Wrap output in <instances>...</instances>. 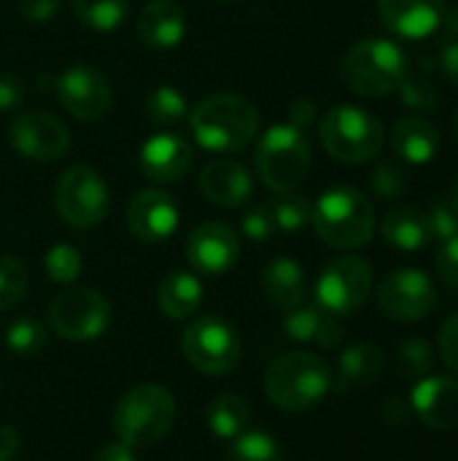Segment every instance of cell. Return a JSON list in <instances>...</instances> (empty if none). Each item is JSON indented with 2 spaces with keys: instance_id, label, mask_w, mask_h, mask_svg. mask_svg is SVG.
Returning a JSON list of instances; mask_svg holds the SVG:
<instances>
[{
  "instance_id": "obj_1",
  "label": "cell",
  "mask_w": 458,
  "mask_h": 461,
  "mask_svg": "<svg viewBox=\"0 0 458 461\" xmlns=\"http://www.w3.org/2000/svg\"><path fill=\"white\" fill-rule=\"evenodd\" d=\"M186 122L200 149L211 154H232L256 138L259 111L240 95L219 92L192 105Z\"/></svg>"
},
{
  "instance_id": "obj_2",
  "label": "cell",
  "mask_w": 458,
  "mask_h": 461,
  "mask_svg": "<svg viewBox=\"0 0 458 461\" xmlns=\"http://www.w3.org/2000/svg\"><path fill=\"white\" fill-rule=\"evenodd\" d=\"M335 386L329 365L308 351H292L278 357L265 378V392L270 402L289 413H302L316 408Z\"/></svg>"
},
{
  "instance_id": "obj_3",
  "label": "cell",
  "mask_w": 458,
  "mask_h": 461,
  "mask_svg": "<svg viewBox=\"0 0 458 461\" xmlns=\"http://www.w3.org/2000/svg\"><path fill=\"white\" fill-rule=\"evenodd\" d=\"M316 235L332 249H362L375 235V208L354 186L327 189L310 213Z\"/></svg>"
},
{
  "instance_id": "obj_4",
  "label": "cell",
  "mask_w": 458,
  "mask_h": 461,
  "mask_svg": "<svg viewBox=\"0 0 458 461\" xmlns=\"http://www.w3.org/2000/svg\"><path fill=\"white\" fill-rule=\"evenodd\" d=\"M410 73L408 54L386 38H364L348 49L340 65L346 86L362 97L394 95Z\"/></svg>"
},
{
  "instance_id": "obj_5",
  "label": "cell",
  "mask_w": 458,
  "mask_h": 461,
  "mask_svg": "<svg viewBox=\"0 0 458 461\" xmlns=\"http://www.w3.org/2000/svg\"><path fill=\"white\" fill-rule=\"evenodd\" d=\"M175 421V400L165 386L140 384L113 408V432L130 448L162 440Z\"/></svg>"
},
{
  "instance_id": "obj_6",
  "label": "cell",
  "mask_w": 458,
  "mask_h": 461,
  "mask_svg": "<svg viewBox=\"0 0 458 461\" xmlns=\"http://www.w3.org/2000/svg\"><path fill=\"white\" fill-rule=\"evenodd\" d=\"M310 143L308 135L294 124H273L256 143L254 165L259 178L273 192L297 189L310 173Z\"/></svg>"
},
{
  "instance_id": "obj_7",
  "label": "cell",
  "mask_w": 458,
  "mask_h": 461,
  "mask_svg": "<svg viewBox=\"0 0 458 461\" xmlns=\"http://www.w3.org/2000/svg\"><path fill=\"white\" fill-rule=\"evenodd\" d=\"M319 135L329 157L346 165H364L383 149V124L359 105H335L319 122Z\"/></svg>"
},
{
  "instance_id": "obj_8",
  "label": "cell",
  "mask_w": 458,
  "mask_h": 461,
  "mask_svg": "<svg viewBox=\"0 0 458 461\" xmlns=\"http://www.w3.org/2000/svg\"><path fill=\"white\" fill-rule=\"evenodd\" d=\"M184 357L202 375H227L240 365L243 343L235 327L219 316H200L184 332Z\"/></svg>"
},
{
  "instance_id": "obj_9",
  "label": "cell",
  "mask_w": 458,
  "mask_h": 461,
  "mask_svg": "<svg viewBox=\"0 0 458 461\" xmlns=\"http://www.w3.org/2000/svg\"><path fill=\"white\" fill-rule=\"evenodd\" d=\"M54 205L62 221H67L76 230H89L105 219L111 194L97 170L73 165L59 176L54 186Z\"/></svg>"
},
{
  "instance_id": "obj_10",
  "label": "cell",
  "mask_w": 458,
  "mask_h": 461,
  "mask_svg": "<svg viewBox=\"0 0 458 461\" xmlns=\"http://www.w3.org/2000/svg\"><path fill=\"white\" fill-rule=\"evenodd\" d=\"M373 284H375V273L364 257H354V254L337 257L319 276L316 305H321L332 316H348L370 297Z\"/></svg>"
},
{
  "instance_id": "obj_11",
  "label": "cell",
  "mask_w": 458,
  "mask_h": 461,
  "mask_svg": "<svg viewBox=\"0 0 458 461\" xmlns=\"http://www.w3.org/2000/svg\"><path fill=\"white\" fill-rule=\"evenodd\" d=\"M49 324L65 340H97L111 324V303L97 289H67L51 300Z\"/></svg>"
},
{
  "instance_id": "obj_12",
  "label": "cell",
  "mask_w": 458,
  "mask_h": 461,
  "mask_svg": "<svg viewBox=\"0 0 458 461\" xmlns=\"http://www.w3.org/2000/svg\"><path fill=\"white\" fill-rule=\"evenodd\" d=\"M437 305L435 281L416 267H400L389 273L378 286V308L391 321L413 324L427 319Z\"/></svg>"
},
{
  "instance_id": "obj_13",
  "label": "cell",
  "mask_w": 458,
  "mask_h": 461,
  "mask_svg": "<svg viewBox=\"0 0 458 461\" xmlns=\"http://www.w3.org/2000/svg\"><path fill=\"white\" fill-rule=\"evenodd\" d=\"M8 140L16 154L35 162H54L70 149L67 127L46 111L19 113L8 127Z\"/></svg>"
},
{
  "instance_id": "obj_14",
  "label": "cell",
  "mask_w": 458,
  "mask_h": 461,
  "mask_svg": "<svg viewBox=\"0 0 458 461\" xmlns=\"http://www.w3.org/2000/svg\"><path fill=\"white\" fill-rule=\"evenodd\" d=\"M57 97L59 103L81 122H94L111 111L113 92L108 78L92 65H73L57 76Z\"/></svg>"
},
{
  "instance_id": "obj_15",
  "label": "cell",
  "mask_w": 458,
  "mask_h": 461,
  "mask_svg": "<svg viewBox=\"0 0 458 461\" xmlns=\"http://www.w3.org/2000/svg\"><path fill=\"white\" fill-rule=\"evenodd\" d=\"M240 257V238L221 221H205L192 230L186 240V259L202 276H221L235 267Z\"/></svg>"
},
{
  "instance_id": "obj_16",
  "label": "cell",
  "mask_w": 458,
  "mask_h": 461,
  "mask_svg": "<svg viewBox=\"0 0 458 461\" xmlns=\"http://www.w3.org/2000/svg\"><path fill=\"white\" fill-rule=\"evenodd\" d=\"M127 230L140 243H162L178 230V205L162 189H140L127 203Z\"/></svg>"
},
{
  "instance_id": "obj_17",
  "label": "cell",
  "mask_w": 458,
  "mask_h": 461,
  "mask_svg": "<svg viewBox=\"0 0 458 461\" xmlns=\"http://www.w3.org/2000/svg\"><path fill=\"white\" fill-rule=\"evenodd\" d=\"M192 159H194V151L184 135L157 132L143 143L138 167L154 184H175L189 173Z\"/></svg>"
},
{
  "instance_id": "obj_18",
  "label": "cell",
  "mask_w": 458,
  "mask_h": 461,
  "mask_svg": "<svg viewBox=\"0 0 458 461\" xmlns=\"http://www.w3.org/2000/svg\"><path fill=\"white\" fill-rule=\"evenodd\" d=\"M413 413L437 432L458 429V381L445 375L421 378L410 394Z\"/></svg>"
},
{
  "instance_id": "obj_19",
  "label": "cell",
  "mask_w": 458,
  "mask_h": 461,
  "mask_svg": "<svg viewBox=\"0 0 458 461\" xmlns=\"http://www.w3.org/2000/svg\"><path fill=\"white\" fill-rule=\"evenodd\" d=\"M378 14L394 35L418 41L443 24L445 0H378Z\"/></svg>"
},
{
  "instance_id": "obj_20",
  "label": "cell",
  "mask_w": 458,
  "mask_h": 461,
  "mask_svg": "<svg viewBox=\"0 0 458 461\" xmlns=\"http://www.w3.org/2000/svg\"><path fill=\"white\" fill-rule=\"evenodd\" d=\"M200 192L208 203L219 208H238L254 194L251 173L232 159H216L202 167L200 173Z\"/></svg>"
},
{
  "instance_id": "obj_21",
  "label": "cell",
  "mask_w": 458,
  "mask_h": 461,
  "mask_svg": "<svg viewBox=\"0 0 458 461\" xmlns=\"http://www.w3.org/2000/svg\"><path fill=\"white\" fill-rule=\"evenodd\" d=\"M138 38L148 49H175L186 35V16L175 0H151L135 19Z\"/></svg>"
},
{
  "instance_id": "obj_22",
  "label": "cell",
  "mask_w": 458,
  "mask_h": 461,
  "mask_svg": "<svg viewBox=\"0 0 458 461\" xmlns=\"http://www.w3.org/2000/svg\"><path fill=\"white\" fill-rule=\"evenodd\" d=\"M283 332L297 343H316L321 348H337L343 343V327L337 316L327 313L321 305H300L292 308L283 319Z\"/></svg>"
},
{
  "instance_id": "obj_23",
  "label": "cell",
  "mask_w": 458,
  "mask_h": 461,
  "mask_svg": "<svg viewBox=\"0 0 458 461\" xmlns=\"http://www.w3.org/2000/svg\"><path fill=\"white\" fill-rule=\"evenodd\" d=\"M394 151L410 165H427L440 151V130L424 116H405L391 130Z\"/></svg>"
},
{
  "instance_id": "obj_24",
  "label": "cell",
  "mask_w": 458,
  "mask_h": 461,
  "mask_svg": "<svg viewBox=\"0 0 458 461\" xmlns=\"http://www.w3.org/2000/svg\"><path fill=\"white\" fill-rule=\"evenodd\" d=\"M262 286H265V294L270 297V303L283 311L300 308L308 294L305 270L292 257L273 259L262 273Z\"/></svg>"
},
{
  "instance_id": "obj_25",
  "label": "cell",
  "mask_w": 458,
  "mask_h": 461,
  "mask_svg": "<svg viewBox=\"0 0 458 461\" xmlns=\"http://www.w3.org/2000/svg\"><path fill=\"white\" fill-rule=\"evenodd\" d=\"M383 240L397 249V251H418L424 249L432 235H429V216L427 211L416 205H397L383 216L381 224Z\"/></svg>"
},
{
  "instance_id": "obj_26",
  "label": "cell",
  "mask_w": 458,
  "mask_h": 461,
  "mask_svg": "<svg viewBox=\"0 0 458 461\" xmlns=\"http://www.w3.org/2000/svg\"><path fill=\"white\" fill-rule=\"evenodd\" d=\"M157 303H159L165 316H170V319H189L202 305V284L197 281V276L184 273V270L167 273L159 281Z\"/></svg>"
},
{
  "instance_id": "obj_27",
  "label": "cell",
  "mask_w": 458,
  "mask_h": 461,
  "mask_svg": "<svg viewBox=\"0 0 458 461\" xmlns=\"http://www.w3.org/2000/svg\"><path fill=\"white\" fill-rule=\"evenodd\" d=\"M340 386L337 392H346L351 386H370L375 384L386 370V354L373 343H354L340 354Z\"/></svg>"
},
{
  "instance_id": "obj_28",
  "label": "cell",
  "mask_w": 458,
  "mask_h": 461,
  "mask_svg": "<svg viewBox=\"0 0 458 461\" xmlns=\"http://www.w3.org/2000/svg\"><path fill=\"white\" fill-rule=\"evenodd\" d=\"M251 421V408L246 402V397L240 394H221L208 405V427L213 432V438L232 443L238 435L246 432Z\"/></svg>"
},
{
  "instance_id": "obj_29",
  "label": "cell",
  "mask_w": 458,
  "mask_h": 461,
  "mask_svg": "<svg viewBox=\"0 0 458 461\" xmlns=\"http://www.w3.org/2000/svg\"><path fill=\"white\" fill-rule=\"evenodd\" d=\"M189 103L184 97V92H178L175 86H157L146 95L143 100V111H146V119L162 130H170L175 124H181L186 116H189Z\"/></svg>"
},
{
  "instance_id": "obj_30",
  "label": "cell",
  "mask_w": 458,
  "mask_h": 461,
  "mask_svg": "<svg viewBox=\"0 0 458 461\" xmlns=\"http://www.w3.org/2000/svg\"><path fill=\"white\" fill-rule=\"evenodd\" d=\"M70 3L81 24L97 32L119 30L130 14V0H70Z\"/></svg>"
},
{
  "instance_id": "obj_31",
  "label": "cell",
  "mask_w": 458,
  "mask_h": 461,
  "mask_svg": "<svg viewBox=\"0 0 458 461\" xmlns=\"http://www.w3.org/2000/svg\"><path fill=\"white\" fill-rule=\"evenodd\" d=\"M267 208L273 213L275 230H283V232H300L310 221V213H313V205L297 189L275 192V197L267 203Z\"/></svg>"
},
{
  "instance_id": "obj_32",
  "label": "cell",
  "mask_w": 458,
  "mask_h": 461,
  "mask_svg": "<svg viewBox=\"0 0 458 461\" xmlns=\"http://www.w3.org/2000/svg\"><path fill=\"white\" fill-rule=\"evenodd\" d=\"M227 461H286L283 448L267 432H243L232 440Z\"/></svg>"
},
{
  "instance_id": "obj_33",
  "label": "cell",
  "mask_w": 458,
  "mask_h": 461,
  "mask_svg": "<svg viewBox=\"0 0 458 461\" xmlns=\"http://www.w3.org/2000/svg\"><path fill=\"white\" fill-rule=\"evenodd\" d=\"M5 346L16 357H35L46 346V324L32 316H19L5 330Z\"/></svg>"
},
{
  "instance_id": "obj_34",
  "label": "cell",
  "mask_w": 458,
  "mask_h": 461,
  "mask_svg": "<svg viewBox=\"0 0 458 461\" xmlns=\"http://www.w3.org/2000/svg\"><path fill=\"white\" fill-rule=\"evenodd\" d=\"M432 365H435V351L421 338H410L397 348V370L405 381L418 384L421 378L429 375Z\"/></svg>"
},
{
  "instance_id": "obj_35",
  "label": "cell",
  "mask_w": 458,
  "mask_h": 461,
  "mask_svg": "<svg viewBox=\"0 0 458 461\" xmlns=\"http://www.w3.org/2000/svg\"><path fill=\"white\" fill-rule=\"evenodd\" d=\"M27 294V267L8 254H0V311L16 308Z\"/></svg>"
},
{
  "instance_id": "obj_36",
  "label": "cell",
  "mask_w": 458,
  "mask_h": 461,
  "mask_svg": "<svg viewBox=\"0 0 458 461\" xmlns=\"http://www.w3.org/2000/svg\"><path fill=\"white\" fill-rule=\"evenodd\" d=\"M81 267H84L81 254L67 243L51 246L43 257V270L54 284H73L81 276Z\"/></svg>"
},
{
  "instance_id": "obj_37",
  "label": "cell",
  "mask_w": 458,
  "mask_h": 461,
  "mask_svg": "<svg viewBox=\"0 0 458 461\" xmlns=\"http://www.w3.org/2000/svg\"><path fill=\"white\" fill-rule=\"evenodd\" d=\"M397 92H400L402 103L410 111H416V113H432L437 108V103H440L437 86L429 78H424V76H410L408 73L405 81H402V86Z\"/></svg>"
},
{
  "instance_id": "obj_38",
  "label": "cell",
  "mask_w": 458,
  "mask_h": 461,
  "mask_svg": "<svg viewBox=\"0 0 458 461\" xmlns=\"http://www.w3.org/2000/svg\"><path fill=\"white\" fill-rule=\"evenodd\" d=\"M370 186L381 200H400L408 189V173L397 162H381L370 176Z\"/></svg>"
},
{
  "instance_id": "obj_39",
  "label": "cell",
  "mask_w": 458,
  "mask_h": 461,
  "mask_svg": "<svg viewBox=\"0 0 458 461\" xmlns=\"http://www.w3.org/2000/svg\"><path fill=\"white\" fill-rule=\"evenodd\" d=\"M429 235L432 240H454L458 238V213L448 205V203H437L429 213Z\"/></svg>"
},
{
  "instance_id": "obj_40",
  "label": "cell",
  "mask_w": 458,
  "mask_h": 461,
  "mask_svg": "<svg viewBox=\"0 0 458 461\" xmlns=\"http://www.w3.org/2000/svg\"><path fill=\"white\" fill-rule=\"evenodd\" d=\"M240 227H243L246 238H251V240H256V243L270 240V238H273V232H275V221H273V213H270V208H267V205H256V208H251V211L243 216Z\"/></svg>"
},
{
  "instance_id": "obj_41",
  "label": "cell",
  "mask_w": 458,
  "mask_h": 461,
  "mask_svg": "<svg viewBox=\"0 0 458 461\" xmlns=\"http://www.w3.org/2000/svg\"><path fill=\"white\" fill-rule=\"evenodd\" d=\"M435 267H437L440 281L448 289L458 292V238L440 243V249L435 254Z\"/></svg>"
},
{
  "instance_id": "obj_42",
  "label": "cell",
  "mask_w": 458,
  "mask_h": 461,
  "mask_svg": "<svg viewBox=\"0 0 458 461\" xmlns=\"http://www.w3.org/2000/svg\"><path fill=\"white\" fill-rule=\"evenodd\" d=\"M437 348H440V359L445 362V367L458 375V311L443 321L440 335H437Z\"/></svg>"
},
{
  "instance_id": "obj_43",
  "label": "cell",
  "mask_w": 458,
  "mask_h": 461,
  "mask_svg": "<svg viewBox=\"0 0 458 461\" xmlns=\"http://www.w3.org/2000/svg\"><path fill=\"white\" fill-rule=\"evenodd\" d=\"M381 413H383V419H386L391 427H408V424L413 421V416H416V413H413L410 400H405V397H400V394L386 397V402H383Z\"/></svg>"
},
{
  "instance_id": "obj_44",
  "label": "cell",
  "mask_w": 458,
  "mask_h": 461,
  "mask_svg": "<svg viewBox=\"0 0 458 461\" xmlns=\"http://www.w3.org/2000/svg\"><path fill=\"white\" fill-rule=\"evenodd\" d=\"M19 11L27 22L43 24L51 22L59 11V0H19Z\"/></svg>"
},
{
  "instance_id": "obj_45",
  "label": "cell",
  "mask_w": 458,
  "mask_h": 461,
  "mask_svg": "<svg viewBox=\"0 0 458 461\" xmlns=\"http://www.w3.org/2000/svg\"><path fill=\"white\" fill-rule=\"evenodd\" d=\"M24 103V84L13 73H0V111H13Z\"/></svg>"
},
{
  "instance_id": "obj_46",
  "label": "cell",
  "mask_w": 458,
  "mask_h": 461,
  "mask_svg": "<svg viewBox=\"0 0 458 461\" xmlns=\"http://www.w3.org/2000/svg\"><path fill=\"white\" fill-rule=\"evenodd\" d=\"M437 65H440V73L443 78L458 89V38H448L437 54Z\"/></svg>"
},
{
  "instance_id": "obj_47",
  "label": "cell",
  "mask_w": 458,
  "mask_h": 461,
  "mask_svg": "<svg viewBox=\"0 0 458 461\" xmlns=\"http://www.w3.org/2000/svg\"><path fill=\"white\" fill-rule=\"evenodd\" d=\"M313 119H316V103L313 100L300 97V100L292 103V108H289V124L305 130L308 124H313Z\"/></svg>"
},
{
  "instance_id": "obj_48",
  "label": "cell",
  "mask_w": 458,
  "mask_h": 461,
  "mask_svg": "<svg viewBox=\"0 0 458 461\" xmlns=\"http://www.w3.org/2000/svg\"><path fill=\"white\" fill-rule=\"evenodd\" d=\"M92 461H135V454L127 443L116 440V443H105Z\"/></svg>"
},
{
  "instance_id": "obj_49",
  "label": "cell",
  "mask_w": 458,
  "mask_h": 461,
  "mask_svg": "<svg viewBox=\"0 0 458 461\" xmlns=\"http://www.w3.org/2000/svg\"><path fill=\"white\" fill-rule=\"evenodd\" d=\"M19 432L8 424H0V461H13L19 454Z\"/></svg>"
},
{
  "instance_id": "obj_50",
  "label": "cell",
  "mask_w": 458,
  "mask_h": 461,
  "mask_svg": "<svg viewBox=\"0 0 458 461\" xmlns=\"http://www.w3.org/2000/svg\"><path fill=\"white\" fill-rule=\"evenodd\" d=\"M443 24H445V30L451 32V38H458V3L456 5H451V8L443 14Z\"/></svg>"
},
{
  "instance_id": "obj_51",
  "label": "cell",
  "mask_w": 458,
  "mask_h": 461,
  "mask_svg": "<svg viewBox=\"0 0 458 461\" xmlns=\"http://www.w3.org/2000/svg\"><path fill=\"white\" fill-rule=\"evenodd\" d=\"M445 203H448V205H451V208L458 213V178L454 181V186H451V192H448V200H445Z\"/></svg>"
},
{
  "instance_id": "obj_52",
  "label": "cell",
  "mask_w": 458,
  "mask_h": 461,
  "mask_svg": "<svg viewBox=\"0 0 458 461\" xmlns=\"http://www.w3.org/2000/svg\"><path fill=\"white\" fill-rule=\"evenodd\" d=\"M454 138H456V143H458V108H456V113H454Z\"/></svg>"
},
{
  "instance_id": "obj_53",
  "label": "cell",
  "mask_w": 458,
  "mask_h": 461,
  "mask_svg": "<svg viewBox=\"0 0 458 461\" xmlns=\"http://www.w3.org/2000/svg\"><path fill=\"white\" fill-rule=\"evenodd\" d=\"M219 3H235V0H219Z\"/></svg>"
}]
</instances>
